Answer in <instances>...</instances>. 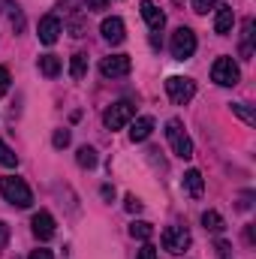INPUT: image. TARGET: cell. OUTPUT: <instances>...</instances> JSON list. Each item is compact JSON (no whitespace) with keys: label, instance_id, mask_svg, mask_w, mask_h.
Masks as SVG:
<instances>
[{"label":"cell","instance_id":"8992f818","mask_svg":"<svg viewBox=\"0 0 256 259\" xmlns=\"http://www.w3.org/2000/svg\"><path fill=\"white\" fill-rule=\"evenodd\" d=\"M169 49H172V58H175V61H190L193 52H196V33H193L190 27H178V30L172 33Z\"/></svg>","mask_w":256,"mask_h":259},{"label":"cell","instance_id":"7402d4cb","mask_svg":"<svg viewBox=\"0 0 256 259\" xmlns=\"http://www.w3.org/2000/svg\"><path fill=\"white\" fill-rule=\"evenodd\" d=\"M232 112H235L247 127H253V124H256V115H253V109H250L247 103H232Z\"/></svg>","mask_w":256,"mask_h":259},{"label":"cell","instance_id":"3957f363","mask_svg":"<svg viewBox=\"0 0 256 259\" xmlns=\"http://www.w3.org/2000/svg\"><path fill=\"white\" fill-rule=\"evenodd\" d=\"M166 94L175 106H187L193 97H196V81L184 78V75H169L166 78Z\"/></svg>","mask_w":256,"mask_h":259},{"label":"cell","instance_id":"83f0119b","mask_svg":"<svg viewBox=\"0 0 256 259\" xmlns=\"http://www.w3.org/2000/svg\"><path fill=\"white\" fill-rule=\"evenodd\" d=\"M84 3H88V9H91V12H100V9H106V6H109V0H84Z\"/></svg>","mask_w":256,"mask_h":259},{"label":"cell","instance_id":"4316f807","mask_svg":"<svg viewBox=\"0 0 256 259\" xmlns=\"http://www.w3.org/2000/svg\"><path fill=\"white\" fill-rule=\"evenodd\" d=\"M136 259H157V247H151V244H145L139 253H136Z\"/></svg>","mask_w":256,"mask_h":259},{"label":"cell","instance_id":"1f68e13d","mask_svg":"<svg viewBox=\"0 0 256 259\" xmlns=\"http://www.w3.org/2000/svg\"><path fill=\"white\" fill-rule=\"evenodd\" d=\"M217 253L226 256V253H229V244H226V241H217Z\"/></svg>","mask_w":256,"mask_h":259},{"label":"cell","instance_id":"7c38bea8","mask_svg":"<svg viewBox=\"0 0 256 259\" xmlns=\"http://www.w3.org/2000/svg\"><path fill=\"white\" fill-rule=\"evenodd\" d=\"M33 235H36L39 241H49V238H55V217H52L49 211H39V214H33Z\"/></svg>","mask_w":256,"mask_h":259},{"label":"cell","instance_id":"5b68a950","mask_svg":"<svg viewBox=\"0 0 256 259\" xmlns=\"http://www.w3.org/2000/svg\"><path fill=\"white\" fill-rule=\"evenodd\" d=\"M211 78H214L220 88H232V84L241 81V69H238V64H235L232 58H217L214 66H211Z\"/></svg>","mask_w":256,"mask_h":259},{"label":"cell","instance_id":"603a6c76","mask_svg":"<svg viewBox=\"0 0 256 259\" xmlns=\"http://www.w3.org/2000/svg\"><path fill=\"white\" fill-rule=\"evenodd\" d=\"M15 163H18V157H15V151H12V148H9V145H6V142L0 139V166H6V169H12Z\"/></svg>","mask_w":256,"mask_h":259},{"label":"cell","instance_id":"ba28073f","mask_svg":"<svg viewBox=\"0 0 256 259\" xmlns=\"http://www.w3.org/2000/svg\"><path fill=\"white\" fill-rule=\"evenodd\" d=\"M130 69H133V61H130L127 55H112V58H103V61H100V72H103L106 78L130 75Z\"/></svg>","mask_w":256,"mask_h":259},{"label":"cell","instance_id":"44dd1931","mask_svg":"<svg viewBox=\"0 0 256 259\" xmlns=\"http://www.w3.org/2000/svg\"><path fill=\"white\" fill-rule=\"evenodd\" d=\"M75 160H78L81 169H94V166H97V151L84 145V148H78V157H75Z\"/></svg>","mask_w":256,"mask_h":259},{"label":"cell","instance_id":"ffe728a7","mask_svg":"<svg viewBox=\"0 0 256 259\" xmlns=\"http://www.w3.org/2000/svg\"><path fill=\"white\" fill-rule=\"evenodd\" d=\"M84 72H88V55H72V61H69V75H72V78H84Z\"/></svg>","mask_w":256,"mask_h":259},{"label":"cell","instance_id":"8fae6325","mask_svg":"<svg viewBox=\"0 0 256 259\" xmlns=\"http://www.w3.org/2000/svg\"><path fill=\"white\" fill-rule=\"evenodd\" d=\"M100 33H103V39L106 42H112V46H121L124 42V21L118 18V15H112V18H106L103 24H100Z\"/></svg>","mask_w":256,"mask_h":259},{"label":"cell","instance_id":"4fadbf2b","mask_svg":"<svg viewBox=\"0 0 256 259\" xmlns=\"http://www.w3.org/2000/svg\"><path fill=\"white\" fill-rule=\"evenodd\" d=\"M232 24H235V12H232V6H220L217 15H214V33L226 36V33H232Z\"/></svg>","mask_w":256,"mask_h":259},{"label":"cell","instance_id":"5bb4252c","mask_svg":"<svg viewBox=\"0 0 256 259\" xmlns=\"http://www.w3.org/2000/svg\"><path fill=\"white\" fill-rule=\"evenodd\" d=\"M151 133H154V118H151V115H142V118L133 121V127H130V139H133V142H145Z\"/></svg>","mask_w":256,"mask_h":259},{"label":"cell","instance_id":"6da1fadb","mask_svg":"<svg viewBox=\"0 0 256 259\" xmlns=\"http://www.w3.org/2000/svg\"><path fill=\"white\" fill-rule=\"evenodd\" d=\"M0 196H3L9 205H15V208H30V205H33L30 187L24 184V178H15V175L0 178Z\"/></svg>","mask_w":256,"mask_h":259},{"label":"cell","instance_id":"9a60e30c","mask_svg":"<svg viewBox=\"0 0 256 259\" xmlns=\"http://www.w3.org/2000/svg\"><path fill=\"white\" fill-rule=\"evenodd\" d=\"M184 190H187V196H193V199H199V196L205 193V181H202V172H199V169L184 172Z\"/></svg>","mask_w":256,"mask_h":259},{"label":"cell","instance_id":"ac0fdd59","mask_svg":"<svg viewBox=\"0 0 256 259\" xmlns=\"http://www.w3.org/2000/svg\"><path fill=\"white\" fill-rule=\"evenodd\" d=\"M202 226H205L208 232H223V217H220L217 211H205V214H202Z\"/></svg>","mask_w":256,"mask_h":259},{"label":"cell","instance_id":"d4e9b609","mask_svg":"<svg viewBox=\"0 0 256 259\" xmlns=\"http://www.w3.org/2000/svg\"><path fill=\"white\" fill-rule=\"evenodd\" d=\"M9 91V69L6 66H0V97Z\"/></svg>","mask_w":256,"mask_h":259},{"label":"cell","instance_id":"30bf717a","mask_svg":"<svg viewBox=\"0 0 256 259\" xmlns=\"http://www.w3.org/2000/svg\"><path fill=\"white\" fill-rule=\"evenodd\" d=\"M61 18L58 15H46L42 21H39V42L42 46H55L58 42V36H61Z\"/></svg>","mask_w":256,"mask_h":259},{"label":"cell","instance_id":"52a82bcc","mask_svg":"<svg viewBox=\"0 0 256 259\" xmlns=\"http://www.w3.org/2000/svg\"><path fill=\"white\" fill-rule=\"evenodd\" d=\"M190 232L184 229V226H169V229H163V250H169V253H175V256H181L187 247H190Z\"/></svg>","mask_w":256,"mask_h":259},{"label":"cell","instance_id":"484cf974","mask_svg":"<svg viewBox=\"0 0 256 259\" xmlns=\"http://www.w3.org/2000/svg\"><path fill=\"white\" fill-rule=\"evenodd\" d=\"M214 3H217V0H193V9H196V12L202 15V12H208V9H211Z\"/></svg>","mask_w":256,"mask_h":259},{"label":"cell","instance_id":"277c9868","mask_svg":"<svg viewBox=\"0 0 256 259\" xmlns=\"http://www.w3.org/2000/svg\"><path fill=\"white\" fill-rule=\"evenodd\" d=\"M133 118H136V106H133L130 100H118V103H112V106L106 109L103 124L109 130H121V127H127Z\"/></svg>","mask_w":256,"mask_h":259},{"label":"cell","instance_id":"cb8c5ba5","mask_svg":"<svg viewBox=\"0 0 256 259\" xmlns=\"http://www.w3.org/2000/svg\"><path fill=\"white\" fill-rule=\"evenodd\" d=\"M52 142H55V148H66L69 145V130H58Z\"/></svg>","mask_w":256,"mask_h":259},{"label":"cell","instance_id":"f1b7e54d","mask_svg":"<svg viewBox=\"0 0 256 259\" xmlns=\"http://www.w3.org/2000/svg\"><path fill=\"white\" fill-rule=\"evenodd\" d=\"M6 241H9V226L0 220V247H6Z\"/></svg>","mask_w":256,"mask_h":259},{"label":"cell","instance_id":"f546056e","mask_svg":"<svg viewBox=\"0 0 256 259\" xmlns=\"http://www.w3.org/2000/svg\"><path fill=\"white\" fill-rule=\"evenodd\" d=\"M127 211H142V202L136 196H127Z\"/></svg>","mask_w":256,"mask_h":259},{"label":"cell","instance_id":"d6986e66","mask_svg":"<svg viewBox=\"0 0 256 259\" xmlns=\"http://www.w3.org/2000/svg\"><path fill=\"white\" fill-rule=\"evenodd\" d=\"M130 235H133V238H139V241H148V238L154 235V226H151V223H145V220H136V223L130 226Z\"/></svg>","mask_w":256,"mask_h":259},{"label":"cell","instance_id":"d6a6232c","mask_svg":"<svg viewBox=\"0 0 256 259\" xmlns=\"http://www.w3.org/2000/svg\"><path fill=\"white\" fill-rule=\"evenodd\" d=\"M223 259H226V256H223Z\"/></svg>","mask_w":256,"mask_h":259},{"label":"cell","instance_id":"7a4b0ae2","mask_svg":"<svg viewBox=\"0 0 256 259\" xmlns=\"http://www.w3.org/2000/svg\"><path fill=\"white\" fill-rule=\"evenodd\" d=\"M166 139H169L172 151H175L181 160H190L193 157V142H190V136L184 133V124H181L178 118H172V121L166 124Z\"/></svg>","mask_w":256,"mask_h":259},{"label":"cell","instance_id":"4dcf8cb0","mask_svg":"<svg viewBox=\"0 0 256 259\" xmlns=\"http://www.w3.org/2000/svg\"><path fill=\"white\" fill-rule=\"evenodd\" d=\"M27 259H52V250H33Z\"/></svg>","mask_w":256,"mask_h":259},{"label":"cell","instance_id":"e0dca14e","mask_svg":"<svg viewBox=\"0 0 256 259\" xmlns=\"http://www.w3.org/2000/svg\"><path fill=\"white\" fill-rule=\"evenodd\" d=\"M250 39H253V18L244 21V33H241V58H250V55H253Z\"/></svg>","mask_w":256,"mask_h":259},{"label":"cell","instance_id":"2e32d148","mask_svg":"<svg viewBox=\"0 0 256 259\" xmlns=\"http://www.w3.org/2000/svg\"><path fill=\"white\" fill-rule=\"evenodd\" d=\"M61 58H55V55H42V58H39V72H42V75H49V78H55V75H58V72H61Z\"/></svg>","mask_w":256,"mask_h":259},{"label":"cell","instance_id":"9c48e42d","mask_svg":"<svg viewBox=\"0 0 256 259\" xmlns=\"http://www.w3.org/2000/svg\"><path fill=\"white\" fill-rule=\"evenodd\" d=\"M139 9H142V18H145V24H148L154 33H160V30L166 27V15H163V9H160L157 3H151V0H142V3H139Z\"/></svg>","mask_w":256,"mask_h":259}]
</instances>
